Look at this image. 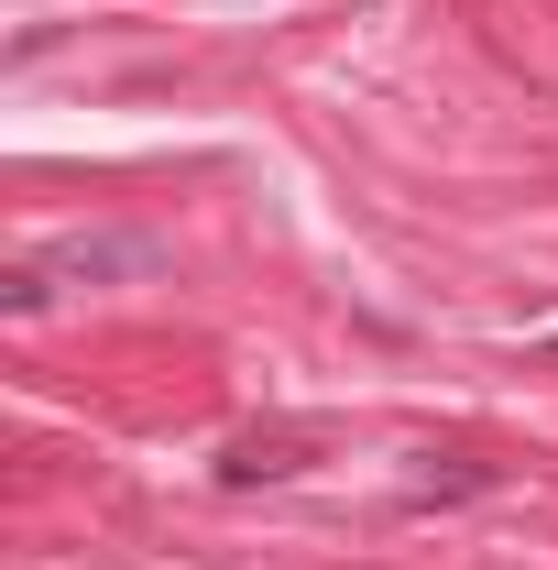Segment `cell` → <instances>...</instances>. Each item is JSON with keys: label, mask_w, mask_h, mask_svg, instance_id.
I'll return each instance as SVG.
<instances>
[{"label": "cell", "mask_w": 558, "mask_h": 570, "mask_svg": "<svg viewBox=\"0 0 558 570\" xmlns=\"http://www.w3.org/2000/svg\"><path fill=\"white\" fill-rule=\"evenodd\" d=\"M307 450H318L307 428H252V439H230L219 472H230V483H285V472H307Z\"/></svg>", "instance_id": "obj_1"}, {"label": "cell", "mask_w": 558, "mask_h": 570, "mask_svg": "<svg viewBox=\"0 0 558 570\" xmlns=\"http://www.w3.org/2000/svg\"><path fill=\"white\" fill-rule=\"evenodd\" d=\"M0 296H11V318H33V307H44V264H22V275H0Z\"/></svg>", "instance_id": "obj_2"}]
</instances>
